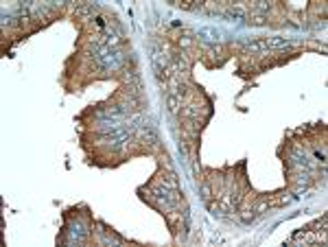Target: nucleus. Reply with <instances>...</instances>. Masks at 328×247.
I'll use <instances>...</instances> for the list:
<instances>
[{"mask_svg":"<svg viewBox=\"0 0 328 247\" xmlns=\"http://www.w3.org/2000/svg\"><path fill=\"white\" fill-rule=\"evenodd\" d=\"M197 37H201L204 42H221L223 31L215 29V26H208V29H199V31H197Z\"/></svg>","mask_w":328,"mask_h":247,"instance_id":"1","label":"nucleus"}]
</instances>
